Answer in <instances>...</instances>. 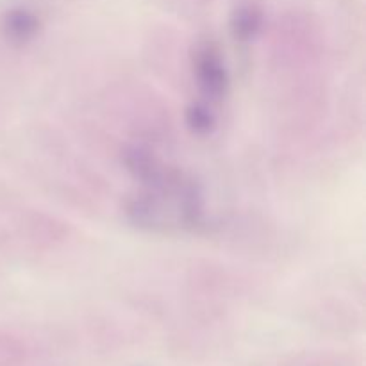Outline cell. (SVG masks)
Listing matches in <instances>:
<instances>
[{
	"instance_id": "obj_4",
	"label": "cell",
	"mask_w": 366,
	"mask_h": 366,
	"mask_svg": "<svg viewBox=\"0 0 366 366\" xmlns=\"http://www.w3.org/2000/svg\"><path fill=\"white\" fill-rule=\"evenodd\" d=\"M11 31L18 39H29L38 31V20H36L34 14L18 13L14 16L13 25H11Z\"/></svg>"
},
{
	"instance_id": "obj_2",
	"label": "cell",
	"mask_w": 366,
	"mask_h": 366,
	"mask_svg": "<svg viewBox=\"0 0 366 366\" xmlns=\"http://www.w3.org/2000/svg\"><path fill=\"white\" fill-rule=\"evenodd\" d=\"M261 27V14L254 7H245L236 13L234 20H232V32L242 41H249L256 36V32Z\"/></svg>"
},
{
	"instance_id": "obj_3",
	"label": "cell",
	"mask_w": 366,
	"mask_h": 366,
	"mask_svg": "<svg viewBox=\"0 0 366 366\" xmlns=\"http://www.w3.org/2000/svg\"><path fill=\"white\" fill-rule=\"evenodd\" d=\"M186 122H188V127L192 129L195 134L206 136L217 125V117L213 114V111L206 106V104H193L188 107V113H186Z\"/></svg>"
},
{
	"instance_id": "obj_1",
	"label": "cell",
	"mask_w": 366,
	"mask_h": 366,
	"mask_svg": "<svg viewBox=\"0 0 366 366\" xmlns=\"http://www.w3.org/2000/svg\"><path fill=\"white\" fill-rule=\"evenodd\" d=\"M197 84L209 100H220L227 92L229 77L220 52L213 45L200 46L193 59Z\"/></svg>"
}]
</instances>
